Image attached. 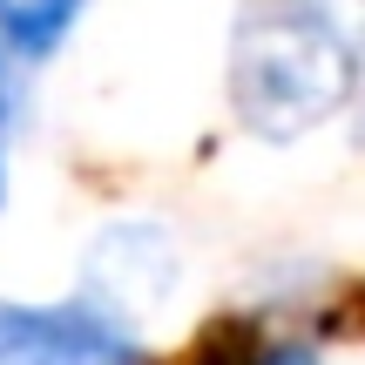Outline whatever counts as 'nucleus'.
I'll list each match as a JSON object with an SVG mask.
<instances>
[{
  "label": "nucleus",
  "mask_w": 365,
  "mask_h": 365,
  "mask_svg": "<svg viewBox=\"0 0 365 365\" xmlns=\"http://www.w3.org/2000/svg\"><path fill=\"white\" fill-rule=\"evenodd\" d=\"M0 196H7V170H0Z\"/></svg>",
  "instance_id": "6"
},
{
  "label": "nucleus",
  "mask_w": 365,
  "mask_h": 365,
  "mask_svg": "<svg viewBox=\"0 0 365 365\" xmlns=\"http://www.w3.org/2000/svg\"><path fill=\"white\" fill-rule=\"evenodd\" d=\"M14 108H21V81H14L7 54H0V143H7V129H14Z\"/></svg>",
  "instance_id": "4"
},
{
  "label": "nucleus",
  "mask_w": 365,
  "mask_h": 365,
  "mask_svg": "<svg viewBox=\"0 0 365 365\" xmlns=\"http://www.w3.org/2000/svg\"><path fill=\"white\" fill-rule=\"evenodd\" d=\"M250 365H318V352H312V345H271V352L250 359Z\"/></svg>",
  "instance_id": "5"
},
{
  "label": "nucleus",
  "mask_w": 365,
  "mask_h": 365,
  "mask_svg": "<svg viewBox=\"0 0 365 365\" xmlns=\"http://www.w3.org/2000/svg\"><path fill=\"white\" fill-rule=\"evenodd\" d=\"M0 365H149L95 304H0Z\"/></svg>",
  "instance_id": "2"
},
{
  "label": "nucleus",
  "mask_w": 365,
  "mask_h": 365,
  "mask_svg": "<svg viewBox=\"0 0 365 365\" xmlns=\"http://www.w3.org/2000/svg\"><path fill=\"white\" fill-rule=\"evenodd\" d=\"M75 14H81V0H0V48L41 61V54L61 48Z\"/></svg>",
  "instance_id": "3"
},
{
  "label": "nucleus",
  "mask_w": 365,
  "mask_h": 365,
  "mask_svg": "<svg viewBox=\"0 0 365 365\" xmlns=\"http://www.w3.org/2000/svg\"><path fill=\"white\" fill-rule=\"evenodd\" d=\"M352 0H250L237 27L230 95L244 129L304 135L352 95Z\"/></svg>",
  "instance_id": "1"
}]
</instances>
